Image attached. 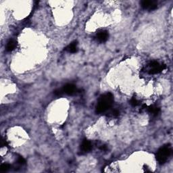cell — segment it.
<instances>
[{
  "label": "cell",
  "instance_id": "cell-1",
  "mask_svg": "<svg viewBox=\"0 0 173 173\" xmlns=\"http://www.w3.org/2000/svg\"><path fill=\"white\" fill-rule=\"evenodd\" d=\"M113 95L112 93H107L101 95L98 100V103L96 106V112L101 114L104 113L109 109L113 102Z\"/></svg>",
  "mask_w": 173,
  "mask_h": 173
},
{
  "label": "cell",
  "instance_id": "cell-2",
  "mask_svg": "<svg viewBox=\"0 0 173 173\" xmlns=\"http://www.w3.org/2000/svg\"><path fill=\"white\" fill-rule=\"evenodd\" d=\"M172 149L169 146L166 145V146L162 147L158 150L156 158H157L158 162L160 164H164L167 161L168 158L171 155Z\"/></svg>",
  "mask_w": 173,
  "mask_h": 173
},
{
  "label": "cell",
  "instance_id": "cell-3",
  "mask_svg": "<svg viewBox=\"0 0 173 173\" xmlns=\"http://www.w3.org/2000/svg\"><path fill=\"white\" fill-rule=\"evenodd\" d=\"M149 67L150 69L149 72L150 74H157L165 69L166 66L160 64L158 62H153L150 64Z\"/></svg>",
  "mask_w": 173,
  "mask_h": 173
},
{
  "label": "cell",
  "instance_id": "cell-4",
  "mask_svg": "<svg viewBox=\"0 0 173 173\" xmlns=\"http://www.w3.org/2000/svg\"><path fill=\"white\" fill-rule=\"evenodd\" d=\"M62 91L68 95H74L78 91L76 87L72 84H67L63 87Z\"/></svg>",
  "mask_w": 173,
  "mask_h": 173
},
{
  "label": "cell",
  "instance_id": "cell-5",
  "mask_svg": "<svg viewBox=\"0 0 173 173\" xmlns=\"http://www.w3.org/2000/svg\"><path fill=\"white\" fill-rule=\"evenodd\" d=\"M141 5L144 9L153 10L157 8V3L154 1H141Z\"/></svg>",
  "mask_w": 173,
  "mask_h": 173
},
{
  "label": "cell",
  "instance_id": "cell-6",
  "mask_svg": "<svg viewBox=\"0 0 173 173\" xmlns=\"http://www.w3.org/2000/svg\"><path fill=\"white\" fill-rule=\"evenodd\" d=\"M91 149H92V144L90 141L88 140H85L83 141L81 147V149L83 153H87V152L91 151Z\"/></svg>",
  "mask_w": 173,
  "mask_h": 173
},
{
  "label": "cell",
  "instance_id": "cell-7",
  "mask_svg": "<svg viewBox=\"0 0 173 173\" xmlns=\"http://www.w3.org/2000/svg\"><path fill=\"white\" fill-rule=\"evenodd\" d=\"M97 38L100 42H105L108 38V33L106 31H100L97 33Z\"/></svg>",
  "mask_w": 173,
  "mask_h": 173
},
{
  "label": "cell",
  "instance_id": "cell-8",
  "mask_svg": "<svg viewBox=\"0 0 173 173\" xmlns=\"http://www.w3.org/2000/svg\"><path fill=\"white\" fill-rule=\"evenodd\" d=\"M77 45H78V43H77L76 41H74V42L70 43V44L66 47V49L70 52V53H75V52L77 51Z\"/></svg>",
  "mask_w": 173,
  "mask_h": 173
},
{
  "label": "cell",
  "instance_id": "cell-9",
  "mask_svg": "<svg viewBox=\"0 0 173 173\" xmlns=\"http://www.w3.org/2000/svg\"><path fill=\"white\" fill-rule=\"evenodd\" d=\"M15 47H16V43L14 42L13 40H11L8 43L7 46H6V50H7L8 51H11L15 48Z\"/></svg>",
  "mask_w": 173,
  "mask_h": 173
},
{
  "label": "cell",
  "instance_id": "cell-10",
  "mask_svg": "<svg viewBox=\"0 0 173 173\" xmlns=\"http://www.w3.org/2000/svg\"><path fill=\"white\" fill-rule=\"evenodd\" d=\"M160 111V109L158 107H155V106H152V107L149 108V112L152 114L154 115H157L158 112Z\"/></svg>",
  "mask_w": 173,
  "mask_h": 173
},
{
  "label": "cell",
  "instance_id": "cell-11",
  "mask_svg": "<svg viewBox=\"0 0 173 173\" xmlns=\"http://www.w3.org/2000/svg\"><path fill=\"white\" fill-rule=\"evenodd\" d=\"M10 166L9 164H1V166H0V170H1V172H7L8 170L10 169Z\"/></svg>",
  "mask_w": 173,
  "mask_h": 173
},
{
  "label": "cell",
  "instance_id": "cell-12",
  "mask_svg": "<svg viewBox=\"0 0 173 173\" xmlns=\"http://www.w3.org/2000/svg\"><path fill=\"white\" fill-rule=\"evenodd\" d=\"M131 104H132L133 106H137V105H138V104H139V101H137V100L136 99H135V98H133V99H131Z\"/></svg>",
  "mask_w": 173,
  "mask_h": 173
},
{
  "label": "cell",
  "instance_id": "cell-13",
  "mask_svg": "<svg viewBox=\"0 0 173 173\" xmlns=\"http://www.w3.org/2000/svg\"><path fill=\"white\" fill-rule=\"evenodd\" d=\"M18 163L20 164H25V160L22 157H19L18 159Z\"/></svg>",
  "mask_w": 173,
  "mask_h": 173
}]
</instances>
